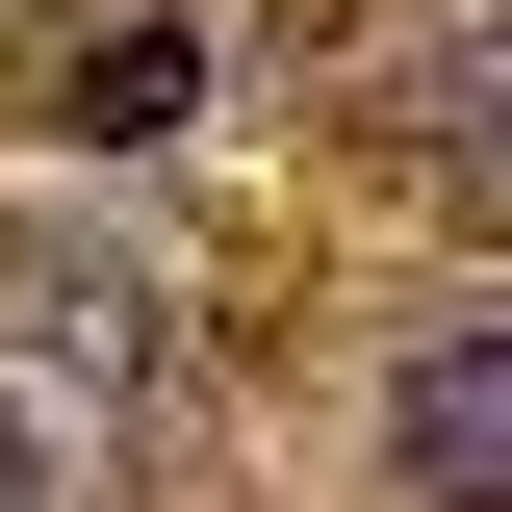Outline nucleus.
I'll list each match as a JSON object with an SVG mask.
<instances>
[{"mask_svg":"<svg viewBox=\"0 0 512 512\" xmlns=\"http://www.w3.org/2000/svg\"><path fill=\"white\" fill-rule=\"evenodd\" d=\"M384 461H410V512H512V308H436L384 359Z\"/></svg>","mask_w":512,"mask_h":512,"instance_id":"f257e3e1","label":"nucleus"},{"mask_svg":"<svg viewBox=\"0 0 512 512\" xmlns=\"http://www.w3.org/2000/svg\"><path fill=\"white\" fill-rule=\"evenodd\" d=\"M180 103H205L180 26H103V52H77V154H103V128H180Z\"/></svg>","mask_w":512,"mask_h":512,"instance_id":"f03ea898","label":"nucleus"},{"mask_svg":"<svg viewBox=\"0 0 512 512\" xmlns=\"http://www.w3.org/2000/svg\"><path fill=\"white\" fill-rule=\"evenodd\" d=\"M461 128H487V180H512V26H487V52H461Z\"/></svg>","mask_w":512,"mask_h":512,"instance_id":"7ed1b4c3","label":"nucleus"},{"mask_svg":"<svg viewBox=\"0 0 512 512\" xmlns=\"http://www.w3.org/2000/svg\"><path fill=\"white\" fill-rule=\"evenodd\" d=\"M0 512H52V436H26V410H0Z\"/></svg>","mask_w":512,"mask_h":512,"instance_id":"20e7f679","label":"nucleus"}]
</instances>
